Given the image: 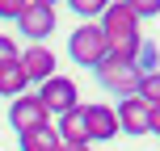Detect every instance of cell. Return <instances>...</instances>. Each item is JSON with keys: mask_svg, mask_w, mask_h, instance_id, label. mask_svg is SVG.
<instances>
[{"mask_svg": "<svg viewBox=\"0 0 160 151\" xmlns=\"http://www.w3.org/2000/svg\"><path fill=\"white\" fill-rule=\"evenodd\" d=\"M101 34H105V42H110V55L114 59H127V63H135V55H139V46H143V34H139V17H135V8L127 4V0H114V4H105V13H101Z\"/></svg>", "mask_w": 160, "mask_h": 151, "instance_id": "6da1fadb", "label": "cell"}, {"mask_svg": "<svg viewBox=\"0 0 160 151\" xmlns=\"http://www.w3.org/2000/svg\"><path fill=\"white\" fill-rule=\"evenodd\" d=\"M68 55L76 59L80 67H101L105 59H110V42H105V34H101V25L97 21H80L72 34H68Z\"/></svg>", "mask_w": 160, "mask_h": 151, "instance_id": "7a4b0ae2", "label": "cell"}, {"mask_svg": "<svg viewBox=\"0 0 160 151\" xmlns=\"http://www.w3.org/2000/svg\"><path fill=\"white\" fill-rule=\"evenodd\" d=\"M139 67L135 63H127V59H105L101 67H97V84L105 88V92H114V97H122V101H127V97H139Z\"/></svg>", "mask_w": 160, "mask_h": 151, "instance_id": "3957f363", "label": "cell"}, {"mask_svg": "<svg viewBox=\"0 0 160 151\" xmlns=\"http://www.w3.org/2000/svg\"><path fill=\"white\" fill-rule=\"evenodd\" d=\"M8 126H13L17 134L47 130V126H51V109L42 105V97H38V92H25V97H17V101L8 105Z\"/></svg>", "mask_w": 160, "mask_h": 151, "instance_id": "277c9868", "label": "cell"}, {"mask_svg": "<svg viewBox=\"0 0 160 151\" xmlns=\"http://www.w3.org/2000/svg\"><path fill=\"white\" fill-rule=\"evenodd\" d=\"M55 4L51 0H30V8L21 13V21H17V30H21V38H30V46H42V42L55 34Z\"/></svg>", "mask_w": 160, "mask_h": 151, "instance_id": "5b68a950", "label": "cell"}, {"mask_svg": "<svg viewBox=\"0 0 160 151\" xmlns=\"http://www.w3.org/2000/svg\"><path fill=\"white\" fill-rule=\"evenodd\" d=\"M38 97H42V105H47L51 113H72L80 109V88H76V80H68V76H51L47 84L38 88Z\"/></svg>", "mask_w": 160, "mask_h": 151, "instance_id": "8992f818", "label": "cell"}, {"mask_svg": "<svg viewBox=\"0 0 160 151\" xmlns=\"http://www.w3.org/2000/svg\"><path fill=\"white\" fill-rule=\"evenodd\" d=\"M80 113H84V134H88V143H110L114 134H122V130H118V113H114L110 105L93 101V105H80Z\"/></svg>", "mask_w": 160, "mask_h": 151, "instance_id": "52a82bcc", "label": "cell"}, {"mask_svg": "<svg viewBox=\"0 0 160 151\" xmlns=\"http://www.w3.org/2000/svg\"><path fill=\"white\" fill-rule=\"evenodd\" d=\"M118 130L122 134H148V113H152V105L143 101V97H127V101H118Z\"/></svg>", "mask_w": 160, "mask_h": 151, "instance_id": "ba28073f", "label": "cell"}, {"mask_svg": "<svg viewBox=\"0 0 160 151\" xmlns=\"http://www.w3.org/2000/svg\"><path fill=\"white\" fill-rule=\"evenodd\" d=\"M21 67L25 76H30V84H47L51 76H55V55H51V46H25L21 50Z\"/></svg>", "mask_w": 160, "mask_h": 151, "instance_id": "9c48e42d", "label": "cell"}, {"mask_svg": "<svg viewBox=\"0 0 160 151\" xmlns=\"http://www.w3.org/2000/svg\"><path fill=\"white\" fill-rule=\"evenodd\" d=\"M25 92H30V76H25L21 59H17V63H8V67H0V97L17 101V97H25Z\"/></svg>", "mask_w": 160, "mask_h": 151, "instance_id": "30bf717a", "label": "cell"}, {"mask_svg": "<svg viewBox=\"0 0 160 151\" xmlns=\"http://www.w3.org/2000/svg\"><path fill=\"white\" fill-rule=\"evenodd\" d=\"M55 130H59V139H63V143H88V134H84V113H80V109L63 113V118L55 122Z\"/></svg>", "mask_w": 160, "mask_h": 151, "instance_id": "8fae6325", "label": "cell"}, {"mask_svg": "<svg viewBox=\"0 0 160 151\" xmlns=\"http://www.w3.org/2000/svg\"><path fill=\"white\" fill-rule=\"evenodd\" d=\"M59 130L47 126V130H34V134H21V151H59Z\"/></svg>", "mask_w": 160, "mask_h": 151, "instance_id": "7c38bea8", "label": "cell"}, {"mask_svg": "<svg viewBox=\"0 0 160 151\" xmlns=\"http://www.w3.org/2000/svg\"><path fill=\"white\" fill-rule=\"evenodd\" d=\"M160 50H156V42H148L143 38V46H139V55H135V67H139V76H152V72H160Z\"/></svg>", "mask_w": 160, "mask_h": 151, "instance_id": "4fadbf2b", "label": "cell"}, {"mask_svg": "<svg viewBox=\"0 0 160 151\" xmlns=\"http://www.w3.org/2000/svg\"><path fill=\"white\" fill-rule=\"evenodd\" d=\"M72 13H76V17H84V21H101L105 0H72Z\"/></svg>", "mask_w": 160, "mask_h": 151, "instance_id": "5bb4252c", "label": "cell"}, {"mask_svg": "<svg viewBox=\"0 0 160 151\" xmlns=\"http://www.w3.org/2000/svg\"><path fill=\"white\" fill-rule=\"evenodd\" d=\"M139 97H143L148 105H160V72H152V76L139 80Z\"/></svg>", "mask_w": 160, "mask_h": 151, "instance_id": "9a60e30c", "label": "cell"}, {"mask_svg": "<svg viewBox=\"0 0 160 151\" xmlns=\"http://www.w3.org/2000/svg\"><path fill=\"white\" fill-rule=\"evenodd\" d=\"M25 8H30V0H0V17L4 21H21Z\"/></svg>", "mask_w": 160, "mask_h": 151, "instance_id": "2e32d148", "label": "cell"}, {"mask_svg": "<svg viewBox=\"0 0 160 151\" xmlns=\"http://www.w3.org/2000/svg\"><path fill=\"white\" fill-rule=\"evenodd\" d=\"M17 59H21V50H17V42L8 38V34H0V67L17 63Z\"/></svg>", "mask_w": 160, "mask_h": 151, "instance_id": "e0dca14e", "label": "cell"}, {"mask_svg": "<svg viewBox=\"0 0 160 151\" xmlns=\"http://www.w3.org/2000/svg\"><path fill=\"white\" fill-rule=\"evenodd\" d=\"M131 8H135L139 21H143V17H160V0H135Z\"/></svg>", "mask_w": 160, "mask_h": 151, "instance_id": "ac0fdd59", "label": "cell"}, {"mask_svg": "<svg viewBox=\"0 0 160 151\" xmlns=\"http://www.w3.org/2000/svg\"><path fill=\"white\" fill-rule=\"evenodd\" d=\"M148 134L160 139V105H152V113H148Z\"/></svg>", "mask_w": 160, "mask_h": 151, "instance_id": "d6986e66", "label": "cell"}, {"mask_svg": "<svg viewBox=\"0 0 160 151\" xmlns=\"http://www.w3.org/2000/svg\"><path fill=\"white\" fill-rule=\"evenodd\" d=\"M59 151H88V143H59Z\"/></svg>", "mask_w": 160, "mask_h": 151, "instance_id": "ffe728a7", "label": "cell"}]
</instances>
